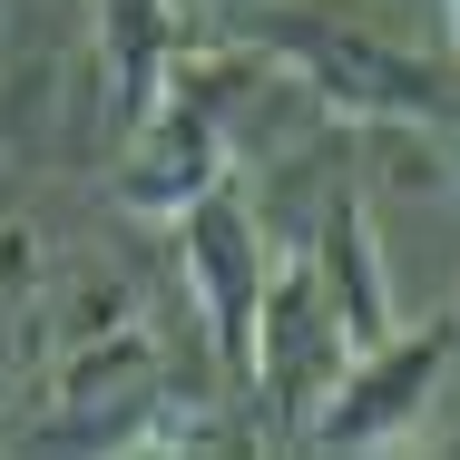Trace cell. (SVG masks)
I'll use <instances>...</instances> for the list:
<instances>
[{
	"instance_id": "cell-7",
	"label": "cell",
	"mask_w": 460,
	"mask_h": 460,
	"mask_svg": "<svg viewBox=\"0 0 460 460\" xmlns=\"http://www.w3.org/2000/svg\"><path fill=\"white\" fill-rule=\"evenodd\" d=\"M177 49V0H98V98L128 128Z\"/></svg>"
},
{
	"instance_id": "cell-8",
	"label": "cell",
	"mask_w": 460,
	"mask_h": 460,
	"mask_svg": "<svg viewBox=\"0 0 460 460\" xmlns=\"http://www.w3.org/2000/svg\"><path fill=\"white\" fill-rule=\"evenodd\" d=\"M20 255H30V235H10V275H20ZM10 275H0V323H10ZM0 372H10V333H0Z\"/></svg>"
},
{
	"instance_id": "cell-3",
	"label": "cell",
	"mask_w": 460,
	"mask_h": 460,
	"mask_svg": "<svg viewBox=\"0 0 460 460\" xmlns=\"http://www.w3.org/2000/svg\"><path fill=\"white\" fill-rule=\"evenodd\" d=\"M451 363H460V314L411 323V333L392 323L382 343H363L353 363L333 372V392L314 402V421H304L294 451H392V441H411L421 411L441 402Z\"/></svg>"
},
{
	"instance_id": "cell-1",
	"label": "cell",
	"mask_w": 460,
	"mask_h": 460,
	"mask_svg": "<svg viewBox=\"0 0 460 460\" xmlns=\"http://www.w3.org/2000/svg\"><path fill=\"white\" fill-rule=\"evenodd\" d=\"M255 79H275V59L255 49V40H206V49H167V69H157V89L147 108L128 118V157H118V206L128 216H177L196 206L206 186L226 177V128H235V98L255 89Z\"/></svg>"
},
{
	"instance_id": "cell-6",
	"label": "cell",
	"mask_w": 460,
	"mask_h": 460,
	"mask_svg": "<svg viewBox=\"0 0 460 460\" xmlns=\"http://www.w3.org/2000/svg\"><path fill=\"white\" fill-rule=\"evenodd\" d=\"M314 275H323V294H333V323H343V343H353V353L392 333V275H382V245H372L363 186H333L323 235H314Z\"/></svg>"
},
{
	"instance_id": "cell-4",
	"label": "cell",
	"mask_w": 460,
	"mask_h": 460,
	"mask_svg": "<svg viewBox=\"0 0 460 460\" xmlns=\"http://www.w3.org/2000/svg\"><path fill=\"white\" fill-rule=\"evenodd\" d=\"M167 226H177V275H186V294H196V323H206L226 382L245 392V372H255V304H265V235H255V206L235 196V177H216L196 206H177Z\"/></svg>"
},
{
	"instance_id": "cell-9",
	"label": "cell",
	"mask_w": 460,
	"mask_h": 460,
	"mask_svg": "<svg viewBox=\"0 0 460 460\" xmlns=\"http://www.w3.org/2000/svg\"><path fill=\"white\" fill-rule=\"evenodd\" d=\"M451 49H460V0H451Z\"/></svg>"
},
{
	"instance_id": "cell-5",
	"label": "cell",
	"mask_w": 460,
	"mask_h": 460,
	"mask_svg": "<svg viewBox=\"0 0 460 460\" xmlns=\"http://www.w3.org/2000/svg\"><path fill=\"white\" fill-rule=\"evenodd\" d=\"M353 363V343H343V323H333V294L314 275V255H284L265 265V304H255V372H245V392H265L275 402V441L294 451L304 441V421H314V402L333 392V372Z\"/></svg>"
},
{
	"instance_id": "cell-2",
	"label": "cell",
	"mask_w": 460,
	"mask_h": 460,
	"mask_svg": "<svg viewBox=\"0 0 460 460\" xmlns=\"http://www.w3.org/2000/svg\"><path fill=\"white\" fill-rule=\"evenodd\" d=\"M245 40L294 79V98H314V108L343 118V128H392V137L460 128V89L431 59H411V49H392V40H372V30L323 20L314 0H255V30H245Z\"/></svg>"
}]
</instances>
